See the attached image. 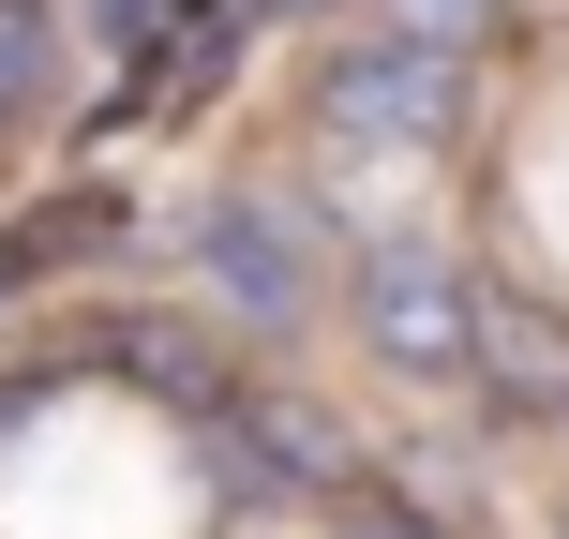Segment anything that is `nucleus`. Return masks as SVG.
I'll use <instances>...</instances> for the list:
<instances>
[{
	"instance_id": "1",
	"label": "nucleus",
	"mask_w": 569,
	"mask_h": 539,
	"mask_svg": "<svg viewBox=\"0 0 569 539\" xmlns=\"http://www.w3.org/2000/svg\"><path fill=\"white\" fill-rule=\"evenodd\" d=\"M330 136H360V150H450V120H465V60H435V46H390V30H360V46L330 60Z\"/></svg>"
},
{
	"instance_id": "2",
	"label": "nucleus",
	"mask_w": 569,
	"mask_h": 539,
	"mask_svg": "<svg viewBox=\"0 0 569 539\" xmlns=\"http://www.w3.org/2000/svg\"><path fill=\"white\" fill-rule=\"evenodd\" d=\"M360 330L390 345V360L450 375L465 345H480V300H465V270L435 256L420 226H375V240H360Z\"/></svg>"
},
{
	"instance_id": "3",
	"label": "nucleus",
	"mask_w": 569,
	"mask_h": 539,
	"mask_svg": "<svg viewBox=\"0 0 569 539\" xmlns=\"http://www.w3.org/2000/svg\"><path fill=\"white\" fill-rule=\"evenodd\" d=\"M196 270L226 285L256 330H300V300H315V240H300V210H256V196L196 226Z\"/></svg>"
},
{
	"instance_id": "4",
	"label": "nucleus",
	"mask_w": 569,
	"mask_h": 539,
	"mask_svg": "<svg viewBox=\"0 0 569 539\" xmlns=\"http://www.w3.org/2000/svg\"><path fill=\"white\" fill-rule=\"evenodd\" d=\"M495 16H510V0H375V30H390V46H435V60H480Z\"/></svg>"
},
{
	"instance_id": "5",
	"label": "nucleus",
	"mask_w": 569,
	"mask_h": 539,
	"mask_svg": "<svg viewBox=\"0 0 569 539\" xmlns=\"http://www.w3.org/2000/svg\"><path fill=\"white\" fill-rule=\"evenodd\" d=\"M46 76H60V0H0V120L46 106Z\"/></svg>"
},
{
	"instance_id": "6",
	"label": "nucleus",
	"mask_w": 569,
	"mask_h": 539,
	"mask_svg": "<svg viewBox=\"0 0 569 539\" xmlns=\"http://www.w3.org/2000/svg\"><path fill=\"white\" fill-rule=\"evenodd\" d=\"M90 30L106 46H166V0H90Z\"/></svg>"
},
{
	"instance_id": "7",
	"label": "nucleus",
	"mask_w": 569,
	"mask_h": 539,
	"mask_svg": "<svg viewBox=\"0 0 569 539\" xmlns=\"http://www.w3.org/2000/svg\"><path fill=\"white\" fill-rule=\"evenodd\" d=\"M270 16H330V0H270Z\"/></svg>"
}]
</instances>
